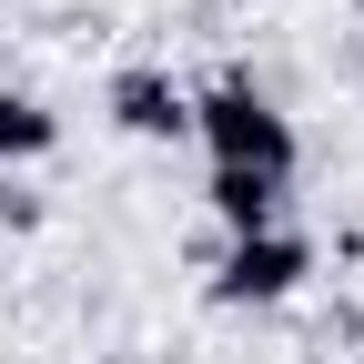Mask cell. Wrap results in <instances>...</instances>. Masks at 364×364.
<instances>
[{
  "label": "cell",
  "mask_w": 364,
  "mask_h": 364,
  "mask_svg": "<svg viewBox=\"0 0 364 364\" xmlns=\"http://www.w3.org/2000/svg\"><path fill=\"white\" fill-rule=\"evenodd\" d=\"M213 213L233 223V233H273V213H284V182H263V172H213Z\"/></svg>",
  "instance_id": "5b68a950"
},
{
  "label": "cell",
  "mask_w": 364,
  "mask_h": 364,
  "mask_svg": "<svg viewBox=\"0 0 364 364\" xmlns=\"http://www.w3.org/2000/svg\"><path fill=\"white\" fill-rule=\"evenodd\" d=\"M304 273H314V243L273 223V233H233V253H223V273H213V294H223V304H284Z\"/></svg>",
  "instance_id": "7a4b0ae2"
},
{
  "label": "cell",
  "mask_w": 364,
  "mask_h": 364,
  "mask_svg": "<svg viewBox=\"0 0 364 364\" xmlns=\"http://www.w3.org/2000/svg\"><path fill=\"white\" fill-rule=\"evenodd\" d=\"M112 122L132 142H182V132H193V91H172L162 71H122L112 81Z\"/></svg>",
  "instance_id": "3957f363"
},
{
  "label": "cell",
  "mask_w": 364,
  "mask_h": 364,
  "mask_svg": "<svg viewBox=\"0 0 364 364\" xmlns=\"http://www.w3.org/2000/svg\"><path fill=\"white\" fill-rule=\"evenodd\" d=\"M51 142H61V122L41 112V102H31L21 81H0V162H41Z\"/></svg>",
  "instance_id": "277c9868"
},
{
  "label": "cell",
  "mask_w": 364,
  "mask_h": 364,
  "mask_svg": "<svg viewBox=\"0 0 364 364\" xmlns=\"http://www.w3.org/2000/svg\"><path fill=\"white\" fill-rule=\"evenodd\" d=\"M193 142L213 152V172H263V182L294 172V122L273 112L263 81H213V91H193Z\"/></svg>",
  "instance_id": "6da1fadb"
}]
</instances>
